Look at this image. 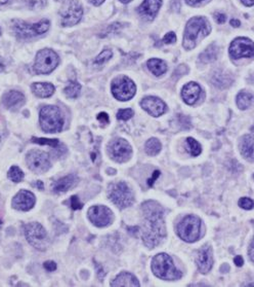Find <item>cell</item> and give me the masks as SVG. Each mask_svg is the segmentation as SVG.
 Listing matches in <instances>:
<instances>
[{"instance_id":"obj_43","label":"cell","mask_w":254,"mask_h":287,"mask_svg":"<svg viewBox=\"0 0 254 287\" xmlns=\"http://www.w3.org/2000/svg\"><path fill=\"white\" fill-rule=\"evenodd\" d=\"M214 18H215L216 22L219 23V24H224V23L226 22V15H224V14H222V13H215Z\"/></svg>"},{"instance_id":"obj_39","label":"cell","mask_w":254,"mask_h":287,"mask_svg":"<svg viewBox=\"0 0 254 287\" xmlns=\"http://www.w3.org/2000/svg\"><path fill=\"white\" fill-rule=\"evenodd\" d=\"M176 41V36L173 32H168L163 37V42L166 44H170Z\"/></svg>"},{"instance_id":"obj_8","label":"cell","mask_w":254,"mask_h":287,"mask_svg":"<svg viewBox=\"0 0 254 287\" xmlns=\"http://www.w3.org/2000/svg\"><path fill=\"white\" fill-rule=\"evenodd\" d=\"M59 59L56 52L51 49L41 50L36 55L34 70L37 74H48L58 65Z\"/></svg>"},{"instance_id":"obj_53","label":"cell","mask_w":254,"mask_h":287,"mask_svg":"<svg viewBox=\"0 0 254 287\" xmlns=\"http://www.w3.org/2000/svg\"><path fill=\"white\" fill-rule=\"evenodd\" d=\"M120 1L122 3H129V2L132 1V0H120Z\"/></svg>"},{"instance_id":"obj_9","label":"cell","mask_w":254,"mask_h":287,"mask_svg":"<svg viewBox=\"0 0 254 287\" xmlns=\"http://www.w3.org/2000/svg\"><path fill=\"white\" fill-rule=\"evenodd\" d=\"M83 16V8L78 0H67L59 10L60 23L65 27L74 26Z\"/></svg>"},{"instance_id":"obj_51","label":"cell","mask_w":254,"mask_h":287,"mask_svg":"<svg viewBox=\"0 0 254 287\" xmlns=\"http://www.w3.org/2000/svg\"><path fill=\"white\" fill-rule=\"evenodd\" d=\"M231 25L234 27H239L240 26V22L238 20H232L231 21Z\"/></svg>"},{"instance_id":"obj_35","label":"cell","mask_w":254,"mask_h":287,"mask_svg":"<svg viewBox=\"0 0 254 287\" xmlns=\"http://www.w3.org/2000/svg\"><path fill=\"white\" fill-rule=\"evenodd\" d=\"M32 141L34 143H38V144L42 145H50L52 147H56L58 145V140L57 139H44V138H32Z\"/></svg>"},{"instance_id":"obj_55","label":"cell","mask_w":254,"mask_h":287,"mask_svg":"<svg viewBox=\"0 0 254 287\" xmlns=\"http://www.w3.org/2000/svg\"><path fill=\"white\" fill-rule=\"evenodd\" d=\"M0 34H1V29H0Z\"/></svg>"},{"instance_id":"obj_17","label":"cell","mask_w":254,"mask_h":287,"mask_svg":"<svg viewBox=\"0 0 254 287\" xmlns=\"http://www.w3.org/2000/svg\"><path fill=\"white\" fill-rule=\"evenodd\" d=\"M212 248L209 245L203 246L197 254V266L202 274H207L213 266Z\"/></svg>"},{"instance_id":"obj_56","label":"cell","mask_w":254,"mask_h":287,"mask_svg":"<svg viewBox=\"0 0 254 287\" xmlns=\"http://www.w3.org/2000/svg\"><path fill=\"white\" fill-rule=\"evenodd\" d=\"M253 178H254V175H253Z\"/></svg>"},{"instance_id":"obj_21","label":"cell","mask_w":254,"mask_h":287,"mask_svg":"<svg viewBox=\"0 0 254 287\" xmlns=\"http://www.w3.org/2000/svg\"><path fill=\"white\" fill-rule=\"evenodd\" d=\"M239 147L243 158L249 162H254V136L245 135L241 138Z\"/></svg>"},{"instance_id":"obj_7","label":"cell","mask_w":254,"mask_h":287,"mask_svg":"<svg viewBox=\"0 0 254 287\" xmlns=\"http://www.w3.org/2000/svg\"><path fill=\"white\" fill-rule=\"evenodd\" d=\"M14 30L19 38H30L37 35H42L50 29V22L41 20L36 24H28L24 21H14Z\"/></svg>"},{"instance_id":"obj_32","label":"cell","mask_w":254,"mask_h":287,"mask_svg":"<svg viewBox=\"0 0 254 287\" xmlns=\"http://www.w3.org/2000/svg\"><path fill=\"white\" fill-rule=\"evenodd\" d=\"M187 149L193 157H197L202 151L200 143L192 137H189L187 139Z\"/></svg>"},{"instance_id":"obj_25","label":"cell","mask_w":254,"mask_h":287,"mask_svg":"<svg viewBox=\"0 0 254 287\" xmlns=\"http://www.w3.org/2000/svg\"><path fill=\"white\" fill-rule=\"evenodd\" d=\"M56 88L48 82H35L32 85L33 93L39 98H47L55 93Z\"/></svg>"},{"instance_id":"obj_6","label":"cell","mask_w":254,"mask_h":287,"mask_svg":"<svg viewBox=\"0 0 254 287\" xmlns=\"http://www.w3.org/2000/svg\"><path fill=\"white\" fill-rule=\"evenodd\" d=\"M201 220L194 215L186 216L177 225V235L184 241L193 243L200 237Z\"/></svg>"},{"instance_id":"obj_37","label":"cell","mask_w":254,"mask_h":287,"mask_svg":"<svg viewBox=\"0 0 254 287\" xmlns=\"http://www.w3.org/2000/svg\"><path fill=\"white\" fill-rule=\"evenodd\" d=\"M239 206L245 210H251L254 207V202L250 198H241L239 200Z\"/></svg>"},{"instance_id":"obj_4","label":"cell","mask_w":254,"mask_h":287,"mask_svg":"<svg viewBox=\"0 0 254 287\" xmlns=\"http://www.w3.org/2000/svg\"><path fill=\"white\" fill-rule=\"evenodd\" d=\"M40 126L45 133H58L64 126V119L59 108L54 105L42 107L39 115Z\"/></svg>"},{"instance_id":"obj_49","label":"cell","mask_w":254,"mask_h":287,"mask_svg":"<svg viewBox=\"0 0 254 287\" xmlns=\"http://www.w3.org/2000/svg\"><path fill=\"white\" fill-rule=\"evenodd\" d=\"M186 1L191 5H194V4H197V3L201 2V1H203V0H186Z\"/></svg>"},{"instance_id":"obj_26","label":"cell","mask_w":254,"mask_h":287,"mask_svg":"<svg viewBox=\"0 0 254 287\" xmlns=\"http://www.w3.org/2000/svg\"><path fill=\"white\" fill-rule=\"evenodd\" d=\"M212 81L217 88L225 89L232 85L233 78L231 75H229V73L220 70V71H216V72L213 74Z\"/></svg>"},{"instance_id":"obj_2","label":"cell","mask_w":254,"mask_h":287,"mask_svg":"<svg viewBox=\"0 0 254 287\" xmlns=\"http://www.w3.org/2000/svg\"><path fill=\"white\" fill-rule=\"evenodd\" d=\"M211 31V26L209 22L202 17L192 18L185 30L184 36V47L187 50H192L197 45L198 41L207 36Z\"/></svg>"},{"instance_id":"obj_22","label":"cell","mask_w":254,"mask_h":287,"mask_svg":"<svg viewBox=\"0 0 254 287\" xmlns=\"http://www.w3.org/2000/svg\"><path fill=\"white\" fill-rule=\"evenodd\" d=\"M25 103V97L21 92L9 91L3 96V104L8 109H17Z\"/></svg>"},{"instance_id":"obj_1","label":"cell","mask_w":254,"mask_h":287,"mask_svg":"<svg viewBox=\"0 0 254 287\" xmlns=\"http://www.w3.org/2000/svg\"><path fill=\"white\" fill-rule=\"evenodd\" d=\"M142 226L141 238L143 244L149 248L159 245L166 237L164 210L159 203L147 201L141 205Z\"/></svg>"},{"instance_id":"obj_41","label":"cell","mask_w":254,"mask_h":287,"mask_svg":"<svg viewBox=\"0 0 254 287\" xmlns=\"http://www.w3.org/2000/svg\"><path fill=\"white\" fill-rule=\"evenodd\" d=\"M44 269L48 272H53L56 269V262L55 261H52V260H48V261H45L44 262V265H43Z\"/></svg>"},{"instance_id":"obj_31","label":"cell","mask_w":254,"mask_h":287,"mask_svg":"<svg viewBox=\"0 0 254 287\" xmlns=\"http://www.w3.org/2000/svg\"><path fill=\"white\" fill-rule=\"evenodd\" d=\"M80 91H81L80 83H78L77 81H70L68 83V86L65 88L64 93L66 94L68 98L75 99L80 95Z\"/></svg>"},{"instance_id":"obj_34","label":"cell","mask_w":254,"mask_h":287,"mask_svg":"<svg viewBox=\"0 0 254 287\" xmlns=\"http://www.w3.org/2000/svg\"><path fill=\"white\" fill-rule=\"evenodd\" d=\"M112 55H113V53H112L111 50H108V49L107 50H104L98 57H96L94 59L93 63L96 66H101V65L105 64L106 62H108L109 60H110L112 58Z\"/></svg>"},{"instance_id":"obj_20","label":"cell","mask_w":254,"mask_h":287,"mask_svg":"<svg viewBox=\"0 0 254 287\" xmlns=\"http://www.w3.org/2000/svg\"><path fill=\"white\" fill-rule=\"evenodd\" d=\"M201 95V88L198 83L191 81L183 88L181 91V97H183L184 101L189 104L193 105L197 102Z\"/></svg>"},{"instance_id":"obj_46","label":"cell","mask_w":254,"mask_h":287,"mask_svg":"<svg viewBox=\"0 0 254 287\" xmlns=\"http://www.w3.org/2000/svg\"><path fill=\"white\" fill-rule=\"evenodd\" d=\"M234 262L236 264V266L242 267V266H243V264H244V260H243V258H242L241 255H238V256H236L234 258Z\"/></svg>"},{"instance_id":"obj_50","label":"cell","mask_w":254,"mask_h":287,"mask_svg":"<svg viewBox=\"0 0 254 287\" xmlns=\"http://www.w3.org/2000/svg\"><path fill=\"white\" fill-rule=\"evenodd\" d=\"M5 69V65H4V62H3V60L0 58V72H2V71Z\"/></svg>"},{"instance_id":"obj_5","label":"cell","mask_w":254,"mask_h":287,"mask_svg":"<svg viewBox=\"0 0 254 287\" xmlns=\"http://www.w3.org/2000/svg\"><path fill=\"white\" fill-rule=\"evenodd\" d=\"M109 197L119 208H127L134 204L135 195L127 183L120 181L109 186Z\"/></svg>"},{"instance_id":"obj_42","label":"cell","mask_w":254,"mask_h":287,"mask_svg":"<svg viewBox=\"0 0 254 287\" xmlns=\"http://www.w3.org/2000/svg\"><path fill=\"white\" fill-rule=\"evenodd\" d=\"M98 119L104 125H107V124H109V122H110V118H109V115L106 112H101L98 115Z\"/></svg>"},{"instance_id":"obj_30","label":"cell","mask_w":254,"mask_h":287,"mask_svg":"<svg viewBox=\"0 0 254 287\" xmlns=\"http://www.w3.org/2000/svg\"><path fill=\"white\" fill-rule=\"evenodd\" d=\"M161 143L157 138H151L146 142V145H144V149L149 155H156L158 154L161 150Z\"/></svg>"},{"instance_id":"obj_47","label":"cell","mask_w":254,"mask_h":287,"mask_svg":"<svg viewBox=\"0 0 254 287\" xmlns=\"http://www.w3.org/2000/svg\"><path fill=\"white\" fill-rule=\"evenodd\" d=\"M241 1L246 6H251L254 4V0H241Z\"/></svg>"},{"instance_id":"obj_23","label":"cell","mask_w":254,"mask_h":287,"mask_svg":"<svg viewBox=\"0 0 254 287\" xmlns=\"http://www.w3.org/2000/svg\"><path fill=\"white\" fill-rule=\"evenodd\" d=\"M111 286L113 287H119V286H132V287H138L140 286V282L138 281V279L136 278V276L134 275L127 273V272H123L119 274L118 276L113 280V282H111Z\"/></svg>"},{"instance_id":"obj_28","label":"cell","mask_w":254,"mask_h":287,"mask_svg":"<svg viewBox=\"0 0 254 287\" xmlns=\"http://www.w3.org/2000/svg\"><path fill=\"white\" fill-rule=\"evenodd\" d=\"M217 55H219V47L215 44H211L200 55L199 58L200 61L203 63H210L215 61Z\"/></svg>"},{"instance_id":"obj_38","label":"cell","mask_w":254,"mask_h":287,"mask_svg":"<svg viewBox=\"0 0 254 287\" xmlns=\"http://www.w3.org/2000/svg\"><path fill=\"white\" fill-rule=\"evenodd\" d=\"M27 4L32 8H41L46 4V0H26Z\"/></svg>"},{"instance_id":"obj_36","label":"cell","mask_w":254,"mask_h":287,"mask_svg":"<svg viewBox=\"0 0 254 287\" xmlns=\"http://www.w3.org/2000/svg\"><path fill=\"white\" fill-rule=\"evenodd\" d=\"M135 112L132 109L127 108V109H120L117 113V118L120 119V121H128L129 118L134 116Z\"/></svg>"},{"instance_id":"obj_44","label":"cell","mask_w":254,"mask_h":287,"mask_svg":"<svg viewBox=\"0 0 254 287\" xmlns=\"http://www.w3.org/2000/svg\"><path fill=\"white\" fill-rule=\"evenodd\" d=\"M249 257L252 262H254V239L252 240L250 247H249Z\"/></svg>"},{"instance_id":"obj_12","label":"cell","mask_w":254,"mask_h":287,"mask_svg":"<svg viewBox=\"0 0 254 287\" xmlns=\"http://www.w3.org/2000/svg\"><path fill=\"white\" fill-rule=\"evenodd\" d=\"M26 162L30 170L36 173H44L51 168V160L48 154L41 150H31L28 152Z\"/></svg>"},{"instance_id":"obj_52","label":"cell","mask_w":254,"mask_h":287,"mask_svg":"<svg viewBox=\"0 0 254 287\" xmlns=\"http://www.w3.org/2000/svg\"><path fill=\"white\" fill-rule=\"evenodd\" d=\"M36 187H39V189H43V183L41 181H37L34 184Z\"/></svg>"},{"instance_id":"obj_15","label":"cell","mask_w":254,"mask_h":287,"mask_svg":"<svg viewBox=\"0 0 254 287\" xmlns=\"http://www.w3.org/2000/svg\"><path fill=\"white\" fill-rule=\"evenodd\" d=\"M88 218L99 228H104L110 224L113 220V212L106 206L95 205L89 208Z\"/></svg>"},{"instance_id":"obj_10","label":"cell","mask_w":254,"mask_h":287,"mask_svg":"<svg viewBox=\"0 0 254 287\" xmlns=\"http://www.w3.org/2000/svg\"><path fill=\"white\" fill-rule=\"evenodd\" d=\"M25 235L28 242L36 249L44 251L50 245L47 233L38 222H31L25 226Z\"/></svg>"},{"instance_id":"obj_3","label":"cell","mask_w":254,"mask_h":287,"mask_svg":"<svg viewBox=\"0 0 254 287\" xmlns=\"http://www.w3.org/2000/svg\"><path fill=\"white\" fill-rule=\"evenodd\" d=\"M152 271L157 277L166 281L177 280L183 275L175 268L172 258L166 253H159L153 258Z\"/></svg>"},{"instance_id":"obj_24","label":"cell","mask_w":254,"mask_h":287,"mask_svg":"<svg viewBox=\"0 0 254 287\" xmlns=\"http://www.w3.org/2000/svg\"><path fill=\"white\" fill-rule=\"evenodd\" d=\"M76 183V177L74 175H68L63 178L57 179L53 184V190L56 193H65L71 187H73Z\"/></svg>"},{"instance_id":"obj_48","label":"cell","mask_w":254,"mask_h":287,"mask_svg":"<svg viewBox=\"0 0 254 287\" xmlns=\"http://www.w3.org/2000/svg\"><path fill=\"white\" fill-rule=\"evenodd\" d=\"M104 1H105V0H90V2H91L93 5H95V6L101 5Z\"/></svg>"},{"instance_id":"obj_14","label":"cell","mask_w":254,"mask_h":287,"mask_svg":"<svg viewBox=\"0 0 254 287\" xmlns=\"http://www.w3.org/2000/svg\"><path fill=\"white\" fill-rule=\"evenodd\" d=\"M229 55L234 59L254 56V42L245 37L236 38L229 45Z\"/></svg>"},{"instance_id":"obj_45","label":"cell","mask_w":254,"mask_h":287,"mask_svg":"<svg viewBox=\"0 0 254 287\" xmlns=\"http://www.w3.org/2000/svg\"><path fill=\"white\" fill-rule=\"evenodd\" d=\"M159 175H160V171H158V170L155 171V172L153 173V177H152L151 179H149V180H148V181H149L148 183H149V185H150V186H152V185H153L154 181L156 180L157 178H158V176H159Z\"/></svg>"},{"instance_id":"obj_40","label":"cell","mask_w":254,"mask_h":287,"mask_svg":"<svg viewBox=\"0 0 254 287\" xmlns=\"http://www.w3.org/2000/svg\"><path fill=\"white\" fill-rule=\"evenodd\" d=\"M71 206L74 210H78L82 208V204L79 202V199L77 196H73L71 198Z\"/></svg>"},{"instance_id":"obj_11","label":"cell","mask_w":254,"mask_h":287,"mask_svg":"<svg viewBox=\"0 0 254 287\" xmlns=\"http://www.w3.org/2000/svg\"><path fill=\"white\" fill-rule=\"evenodd\" d=\"M112 94L119 101H128L137 93L135 82L127 76H120L113 80L111 86Z\"/></svg>"},{"instance_id":"obj_18","label":"cell","mask_w":254,"mask_h":287,"mask_svg":"<svg viewBox=\"0 0 254 287\" xmlns=\"http://www.w3.org/2000/svg\"><path fill=\"white\" fill-rule=\"evenodd\" d=\"M141 106L153 116H160L166 111V104L157 97H146L141 102Z\"/></svg>"},{"instance_id":"obj_16","label":"cell","mask_w":254,"mask_h":287,"mask_svg":"<svg viewBox=\"0 0 254 287\" xmlns=\"http://www.w3.org/2000/svg\"><path fill=\"white\" fill-rule=\"evenodd\" d=\"M35 196L29 190L22 189L13 199V207L20 211H28L35 205Z\"/></svg>"},{"instance_id":"obj_13","label":"cell","mask_w":254,"mask_h":287,"mask_svg":"<svg viewBox=\"0 0 254 287\" xmlns=\"http://www.w3.org/2000/svg\"><path fill=\"white\" fill-rule=\"evenodd\" d=\"M109 153H110L111 158L117 163H124L127 162L132 153V149L129 143L122 138L113 140L108 148Z\"/></svg>"},{"instance_id":"obj_19","label":"cell","mask_w":254,"mask_h":287,"mask_svg":"<svg viewBox=\"0 0 254 287\" xmlns=\"http://www.w3.org/2000/svg\"><path fill=\"white\" fill-rule=\"evenodd\" d=\"M162 5V0H143L139 7V14L148 21L154 20Z\"/></svg>"},{"instance_id":"obj_54","label":"cell","mask_w":254,"mask_h":287,"mask_svg":"<svg viewBox=\"0 0 254 287\" xmlns=\"http://www.w3.org/2000/svg\"><path fill=\"white\" fill-rule=\"evenodd\" d=\"M0 225H1V220H0Z\"/></svg>"},{"instance_id":"obj_33","label":"cell","mask_w":254,"mask_h":287,"mask_svg":"<svg viewBox=\"0 0 254 287\" xmlns=\"http://www.w3.org/2000/svg\"><path fill=\"white\" fill-rule=\"evenodd\" d=\"M7 176H8V178L10 179V180H13L14 182H20V181L23 180L24 173L18 166H13L9 169V171L7 173Z\"/></svg>"},{"instance_id":"obj_27","label":"cell","mask_w":254,"mask_h":287,"mask_svg":"<svg viewBox=\"0 0 254 287\" xmlns=\"http://www.w3.org/2000/svg\"><path fill=\"white\" fill-rule=\"evenodd\" d=\"M149 70L156 76H160L164 74L167 70V65L164 61L160 59H151L147 63Z\"/></svg>"},{"instance_id":"obj_29","label":"cell","mask_w":254,"mask_h":287,"mask_svg":"<svg viewBox=\"0 0 254 287\" xmlns=\"http://www.w3.org/2000/svg\"><path fill=\"white\" fill-rule=\"evenodd\" d=\"M253 96L248 92H241L237 96V105L240 109H246L252 104Z\"/></svg>"}]
</instances>
